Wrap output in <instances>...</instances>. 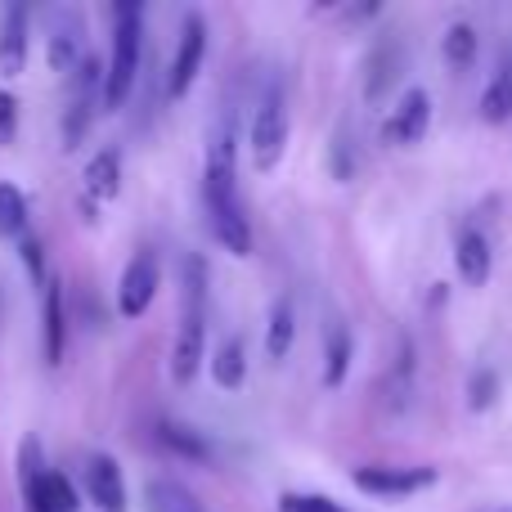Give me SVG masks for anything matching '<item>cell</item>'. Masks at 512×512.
Listing matches in <instances>:
<instances>
[{
  "instance_id": "6da1fadb",
  "label": "cell",
  "mask_w": 512,
  "mask_h": 512,
  "mask_svg": "<svg viewBox=\"0 0 512 512\" xmlns=\"http://www.w3.org/2000/svg\"><path fill=\"white\" fill-rule=\"evenodd\" d=\"M140 45H144V9L135 0H122L113 9V59L104 72V108H117L131 99L135 90V72H140Z\"/></svg>"
},
{
  "instance_id": "7a4b0ae2",
  "label": "cell",
  "mask_w": 512,
  "mask_h": 512,
  "mask_svg": "<svg viewBox=\"0 0 512 512\" xmlns=\"http://www.w3.org/2000/svg\"><path fill=\"white\" fill-rule=\"evenodd\" d=\"M23 499H27V512H77L81 499H77V486H72L63 472L54 468H41V450L36 441L23 445Z\"/></svg>"
},
{
  "instance_id": "3957f363",
  "label": "cell",
  "mask_w": 512,
  "mask_h": 512,
  "mask_svg": "<svg viewBox=\"0 0 512 512\" xmlns=\"http://www.w3.org/2000/svg\"><path fill=\"white\" fill-rule=\"evenodd\" d=\"M355 490L373 499H409L418 490H432L441 481L436 468H355L351 472Z\"/></svg>"
},
{
  "instance_id": "277c9868",
  "label": "cell",
  "mask_w": 512,
  "mask_h": 512,
  "mask_svg": "<svg viewBox=\"0 0 512 512\" xmlns=\"http://www.w3.org/2000/svg\"><path fill=\"white\" fill-rule=\"evenodd\" d=\"M283 149H288V108H283V95H270L252 117V167H279Z\"/></svg>"
},
{
  "instance_id": "5b68a950",
  "label": "cell",
  "mask_w": 512,
  "mask_h": 512,
  "mask_svg": "<svg viewBox=\"0 0 512 512\" xmlns=\"http://www.w3.org/2000/svg\"><path fill=\"white\" fill-rule=\"evenodd\" d=\"M207 63V23L203 14H189L185 27H180V45H176V59H171V77H167V95L171 99H185L189 86L198 81Z\"/></svg>"
},
{
  "instance_id": "8992f818",
  "label": "cell",
  "mask_w": 512,
  "mask_h": 512,
  "mask_svg": "<svg viewBox=\"0 0 512 512\" xmlns=\"http://www.w3.org/2000/svg\"><path fill=\"white\" fill-rule=\"evenodd\" d=\"M158 288H162L158 256H153V252H135L131 265L122 270V283H117V310H122L126 319H140L144 310L153 306Z\"/></svg>"
},
{
  "instance_id": "52a82bcc",
  "label": "cell",
  "mask_w": 512,
  "mask_h": 512,
  "mask_svg": "<svg viewBox=\"0 0 512 512\" xmlns=\"http://www.w3.org/2000/svg\"><path fill=\"white\" fill-rule=\"evenodd\" d=\"M427 126H432V95L414 86V90L400 95V108L382 122V144H391V149H409V144H418L427 135Z\"/></svg>"
},
{
  "instance_id": "ba28073f",
  "label": "cell",
  "mask_w": 512,
  "mask_h": 512,
  "mask_svg": "<svg viewBox=\"0 0 512 512\" xmlns=\"http://www.w3.org/2000/svg\"><path fill=\"white\" fill-rule=\"evenodd\" d=\"M207 355V324H203V310H185L180 319V333H176V351H171V382L176 387H189L198 378V364Z\"/></svg>"
},
{
  "instance_id": "9c48e42d",
  "label": "cell",
  "mask_w": 512,
  "mask_h": 512,
  "mask_svg": "<svg viewBox=\"0 0 512 512\" xmlns=\"http://www.w3.org/2000/svg\"><path fill=\"white\" fill-rule=\"evenodd\" d=\"M86 495L99 512H126V481L113 454H90L86 463Z\"/></svg>"
},
{
  "instance_id": "30bf717a",
  "label": "cell",
  "mask_w": 512,
  "mask_h": 512,
  "mask_svg": "<svg viewBox=\"0 0 512 512\" xmlns=\"http://www.w3.org/2000/svg\"><path fill=\"white\" fill-rule=\"evenodd\" d=\"M207 221H212V234L225 252L234 256H252V225L243 216L239 198H225V203H207Z\"/></svg>"
},
{
  "instance_id": "8fae6325",
  "label": "cell",
  "mask_w": 512,
  "mask_h": 512,
  "mask_svg": "<svg viewBox=\"0 0 512 512\" xmlns=\"http://www.w3.org/2000/svg\"><path fill=\"white\" fill-rule=\"evenodd\" d=\"M27 68V5H9L0 14V77H18Z\"/></svg>"
},
{
  "instance_id": "7c38bea8",
  "label": "cell",
  "mask_w": 512,
  "mask_h": 512,
  "mask_svg": "<svg viewBox=\"0 0 512 512\" xmlns=\"http://www.w3.org/2000/svg\"><path fill=\"white\" fill-rule=\"evenodd\" d=\"M454 265H459V279L481 288L495 270V256H490V243L481 230H459V243H454Z\"/></svg>"
},
{
  "instance_id": "4fadbf2b",
  "label": "cell",
  "mask_w": 512,
  "mask_h": 512,
  "mask_svg": "<svg viewBox=\"0 0 512 512\" xmlns=\"http://www.w3.org/2000/svg\"><path fill=\"white\" fill-rule=\"evenodd\" d=\"M86 194L104 198V203L122 194V153L117 149H99L95 158L86 162Z\"/></svg>"
},
{
  "instance_id": "5bb4252c",
  "label": "cell",
  "mask_w": 512,
  "mask_h": 512,
  "mask_svg": "<svg viewBox=\"0 0 512 512\" xmlns=\"http://www.w3.org/2000/svg\"><path fill=\"white\" fill-rule=\"evenodd\" d=\"M292 337H297V306H292V297H279L270 310V328H265V355L274 364L288 360Z\"/></svg>"
},
{
  "instance_id": "9a60e30c",
  "label": "cell",
  "mask_w": 512,
  "mask_h": 512,
  "mask_svg": "<svg viewBox=\"0 0 512 512\" xmlns=\"http://www.w3.org/2000/svg\"><path fill=\"white\" fill-rule=\"evenodd\" d=\"M512 117V59L499 63V72L490 77V86L481 90V122L504 126Z\"/></svg>"
},
{
  "instance_id": "2e32d148",
  "label": "cell",
  "mask_w": 512,
  "mask_h": 512,
  "mask_svg": "<svg viewBox=\"0 0 512 512\" xmlns=\"http://www.w3.org/2000/svg\"><path fill=\"white\" fill-rule=\"evenodd\" d=\"M243 378H248V355H243V342L239 337H225L212 355V382L221 391H239Z\"/></svg>"
},
{
  "instance_id": "e0dca14e",
  "label": "cell",
  "mask_w": 512,
  "mask_h": 512,
  "mask_svg": "<svg viewBox=\"0 0 512 512\" xmlns=\"http://www.w3.org/2000/svg\"><path fill=\"white\" fill-rule=\"evenodd\" d=\"M63 337H68V319H63V283H45V360H63Z\"/></svg>"
},
{
  "instance_id": "ac0fdd59",
  "label": "cell",
  "mask_w": 512,
  "mask_h": 512,
  "mask_svg": "<svg viewBox=\"0 0 512 512\" xmlns=\"http://www.w3.org/2000/svg\"><path fill=\"white\" fill-rule=\"evenodd\" d=\"M400 77V45L396 41H382L369 59V77H364V99H382L391 90V81Z\"/></svg>"
},
{
  "instance_id": "d6986e66",
  "label": "cell",
  "mask_w": 512,
  "mask_h": 512,
  "mask_svg": "<svg viewBox=\"0 0 512 512\" xmlns=\"http://www.w3.org/2000/svg\"><path fill=\"white\" fill-rule=\"evenodd\" d=\"M158 441L167 445L171 454L189 459V463H212V445H207V436L194 432V427H185V423H158Z\"/></svg>"
},
{
  "instance_id": "ffe728a7",
  "label": "cell",
  "mask_w": 512,
  "mask_h": 512,
  "mask_svg": "<svg viewBox=\"0 0 512 512\" xmlns=\"http://www.w3.org/2000/svg\"><path fill=\"white\" fill-rule=\"evenodd\" d=\"M351 328H333L328 333V351H324V387L333 391V387H342L346 382V373H351Z\"/></svg>"
},
{
  "instance_id": "44dd1931",
  "label": "cell",
  "mask_w": 512,
  "mask_h": 512,
  "mask_svg": "<svg viewBox=\"0 0 512 512\" xmlns=\"http://www.w3.org/2000/svg\"><path fill=\"white\" fill-rule=\"evenodd\" d=\"M477 27L472 23H454L450 32H445V41H441V50H445V63H450L454 72H468L472 63H477Z\"/></svg>"
},
{
  "instance_id": "7402d4cb",
  "label": "cell",
  "mask_w": 512,
  "mask_h": 512,
  "mask_svg": "<svg viewBox=\"0 0 512 512\" xmlns=\"http://www.w3.org/2000/svg\"><path fill=\"white\" fill-rule=\"evenodd\" d=\"M27 230V198L18 185L0 180V239H18Z\"/></svg>"
},
{
  "instance_id": "603a6c76",
  "label": "cell",
  "mask_w": 512,
  "mask_h": 512,
  "mask_svg": "<svg viewBox=\"0 0 512 512\" xmlns=\"http://www.w3.org/2000/svg\"><path fill=\"white\" fill-rule=\"evenodd\" d=\"M81 59H86V54H81V32H77V23H72V27H59V32L50 36V68H54V72H72Z\"/></svg>"
},
{
  "instance_id": "cb8c5ba5",
  "label": "cell",
  "mask_w": 512,
  "mask_h": 512,
  "mask_svg": "<svg viewBox=\"0 0 512 512\" xmlns=\"http://www.w3.org/2000/svg\"><path fill=\"white\" fill-rule=\"evenodd\" d=\"M391 409H400L409 400V391H414V346H409V337H400V351H396V369H391Z\"/></svg>"
},
{
  "instance_id": "d4e9b609",
  "label": "cell",
  "mask_w": 512,
  "mask_h": 512,
  "mask_svg": "<svg viewBox=\"0 0 512 512\" xmlns=\"http://www.w3.org/2000/svg\"><path fill=\"white\" fill-rule=\"evenodd\" d=\"M149 504H153V512H203V504H198L185 486H176V481H153Z\"/></svg>"
},
{
  "instance_id": "484cf974",
  "label": "cell",
  "mask_w": 512,
  "mask_h": 512,
  "mask_svg": "<svg viewBox=\"0 0 512 512\" xmlns=\"http://www.w3.org/2000/svg\"><path fill=\"white\" fill-rule=\"evenodd\" d=\"M495 391H499L495 369H477V373H472V382H468V409H472V414H481V409L495 405Z\"/></svg>"
},
{
  "instance_id": "4316f807",
  "label": "cell",
  "mask_w": 512,
  "mask_h": 512,
  "mask_svg": "<svg viewBox=\"0 0 512 512\" xmlns=\"http://www.w3.org/2000/svg\"><path fill=\"white\" fill-rule=\"evenodd\" d=\"M203 283H207V261L189 256L185 261V310H203Z\"/></svg>"
},
{
  "instance_id": "83f0119b",
  "label": "cell",
  "mask_w": 512,
  "mask_h": 512,
  "mask_svg": "<svg viewBox=\"0 0 512 512\" xmlns=\"http://www.w3.org/2000/svg\"><path fill=\"white\" fill-rule=\"evenodd\" d=\"M283 512H346L342 504H333V499L324 495H283Z\"/></svg>"
},
{
  "instance_id": "f1b7e54d",
  "label": "cell",
  "mask_w": 512,
  "mask_h": 512,
  "mask_svg": "<svg viewBox=\"0 0 512 512\" xmlns=\"http://www.w3.org/2000/svg\"><path fill=\"white\" fill-rule=\"evenodd\" d=\"M23 261H27V274H32V279H45V256H41V243L36 239H23Z\"/></svg>"
},
{
  "instance_id": "f546056e",
  "label": "cell",
  "mask_w": 512,
  "mask_h": 512,
  "mask_svg": "<svg viewBox=\"0 0 512 512\" xmlns=\"http://www.w3.org/2000/svg\"><path fill=\"white\" fill-rule=\"evenodd\" d=\"M14 113H18L14 95H5V90H0V140H9V135H14Z\"/></svg>"
}]
</instances>
